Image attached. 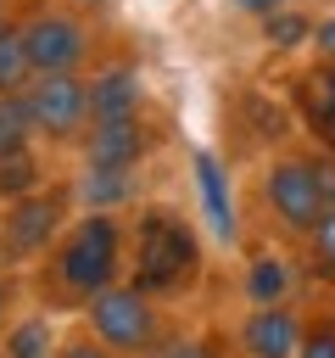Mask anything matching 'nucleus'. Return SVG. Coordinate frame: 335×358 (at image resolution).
<instances>
[{"label":"nucleus","mask_w":335,"mask_h":358,"mask_svg":"<svg viewBox=\"0 0 335 358\" xmlns=\"http://www.w3.org/2000/svg\"><path fill=\"white\" fill-rule=\"evenodd\" d=\"M117 280H128V213L78 207V218L34 263L28 291H34V302H45L56 313H84Z\"/></svg>","instance_id":"obj_1"},{"label":"nucleus","mask_w":335,"mask_h":358,"mask_svg":"<svg viewBox=\"0 0 335 358\" xmlns=\"http://www.w3.org/2000/svg\"><path fill=\"white\" fill-rule=\"evenodd\" d=\"M207 280V241L201 224L162 196H145L128 207V285L156 296L162 308H179Z\"/></svg>","instance_id":"obj_2"},{"label":"nucleus","mask_w":335,"mask_h":358,"mask_svg":"<svg viewBox=\"0 0 335 358\" xmlns=\"http://www.w3.org/2000/svg\"><path fill=\"white\" fill-rule=\"evenodd\" d=\"M73 218H78V185H73V173H56L50 185H39L28 196L0 201V263L34 274V263L56 246V235Z\"/></svg>","instance_id":"obj_3"},{"label":"nucleus","mask_w":335,"mask_h":358,"mask_svg":"<svg viewBox=\"0 0 335 358\" xmlns=\"http://www.w3.org/2000/svg\"><path fill=\"white\" fill-rule=\"evenodd\" d=\"M17 34L34 62V73H89L95 67V22L73 0H22L17 6Z\"/></svg>","instance_id":"obj_4"},{"label":"nucleus","mask_w":335,"mask_h":358,"mask_svg":"<svg viewBox=\"0 0 335 358\" xmlns=\"http://www.w3.org/2000/svg\"><path fill=\"white\" fill-rule=\"evenodd\" d=\"M257 201L274 218L279 235L307 241L318 229V218L329 213L324 201V173H318V151H274L257 173Z\"/></svg>","instance_id":"obj_5"},{"label":"nucleus","mask_w":335,"mask_h":358,"mask_svg":"<svg viewBox=\"0 0 335 358\" xmlns=\"http://www.w3.org/2000/svg\"><path fill=\"white\" fill-rule=\"evenodd\" d=\"M78 324H84L95 341H106L117 358H151L156 341L173 330V324H168V308H162L156 296H145L140 285H128V280H117L112 291H100V296L78 313Z\"/></svg>","instance_id":"obj_6"},{"label":"nucleus","mask_w":335,"mask_h":358,"mask_svg":"<svg viewBox=\"0 0 335 358\" xmlns=\"http://www.w3.org/2000/svg\"><path fill=\"white\" fill-rule=\"evenodd\" d=\"M22 106L34 117V134L39 145H78L95 123V106H89V73H34L28 90H22Z\"/></svg>","instance_id":"obj_7"},{"label":"nucleus","mask_w":335,"mask_h":358,"mask_svg":"<svg viewBox=\"0 0 335 358\" xmlns=\"http://www.w3.org/2000/svg\"><path fill=\"white\" fill-rule=\"evenodd\" d=\"M302 308L296 302H246V313L234 319V352L240 358H296L302 347Z\"/></svg>","instance_id":"obj_8"},{"label":"nucleus","mask_w":335,"mask_h":358,"mask_svg":"<svg viewBox=\"0 0 335 358\" xmlns=\"http://www.w3.org/2000/svg\"><path fill=\"white\" fill-rule=\"evenodd\" d=\"M145 151H151L145 117H95L89 134L78 140V162H95V168H128V173H140Z\"/></svg>","instance_id":"obj_9"},{"label":"nucleus","mask_w":335,"mask_h":358,"mask_svg":"<svg viewBox=\"0 0 335 358\" xmlns=\"http://www.w3.org/2000/svg\"><path fill=\"white\" fill-rule=\"evenodd\" d=\"M290 101H296V117L313 134V145L335 157V62H313L290 84Z\"/></svg>","instance_id":"obj_10"},{"label":"nucleus","mask_w":335,"mask_h":358,"mask_svg":"<svg viewBox=\"0 0 335 358\" xmlns=\"http://www.w3.org/2000/svg\"><path fill=\"white\" fill-rule=\"evenodd\" d=\"M89 106L95 117H140L145 106V78L134 62H95L89 67Z\"/></svg>","instance_id":"obj_11"},{"label":"nucleus","mask_w":335,"mask_h":358,"mask_svg":"<svg viewBox=\"0 0 335 358\" xmlns=\"http://www.w3.org/2000/svg\"><path fill=\"white\" fill-rule=\"evenodd\" d=\"M61 313L56 308H45V302H34L28 296V308L6 324V336H0V352L6 358H56L61 352Z\"/></svg>","instance_id":"obj_12"},{"label":"nucleus","mask_w":335,"mask_h":358,"mask_svg":"<svg viewBox=\"0 0 335 358\" xmlns=\"http://www.w3.org/2000/svg\"><path fill=\"white\" fill-rule=\"evenodd\" d=\"M73 185H78V207H95V213H128V207H134V173H128V168L78 162Z\"/></svg>","instance_id":"obj_13"},{"label":"nucleus","mask_w":335,"mask_h":358,"mask_svg":"<svg viewBox=\"0 0 335 358\" xmlns=\"http://www.w3.org/2000/svg\"><path fill=\"white\" fill-rule=\"evenodd\" d=\"M290 285H296V263L285 252H251L246 257V274H240V291L246 302H290Z\"/></svg>","instance_id":"obj_14"},{"label":"nucleus","mask_w":335,"mask_h":358,"mask_svg":"<svg viewBox=\"0 0 335 358\" xmlns=\"http://www.w3.org/2000/svg\"><path fill=\"white\" fill-rule=\"evenodd\" d=\"M195 190H201V201H207V218H212V229L223 235V241H234V207H229V173H223V162L212 157V151H195Z\"/></svg>","instance_id":"obj_15"},{"label":"nucleus","mask_w":335,"mask_h":358,"mask_svg":"<svg viewBox=\"0 0 335 358\" xmlns=\"http://www.w3.org/2000/svg\"><path fill=\"white\" fill-rule=\"evenodd\" d=\"M45 151L50 145H28V151H17V157L0 162V201H17V196H28V190H39V185L56 179L50 162H45Z\"/></svg>","instance_id":"obj_16"},{"label":"nucleus","mask_w":335,"mask_h":358,"mask_svg":"<svg viewBox=\"0 0 335 358\" xmlns=\"http://www.w3.org/2000/svg\"><path fill=\"white\" fill-rule=\"evenodd\" d=\"M28 145H39V134H34V117L22 106V90L0 95V162L17 157V151H28Z\"/></svg>","instance_id":"obj_17"},{"label":"nucleus","mask_w":335,"mask_h":358,"mask_svg":"<svg viewBox=\"0 0 335 358\" xmlns=\"http://www.w3.org/2000/svg\"><path fill=\"white\" fill-rule=\"evenodd\" d=\"M151 358H223V336H218V330H190V324H179V330H168V336L156 341Z\"/></svg>","instance_id":"obj_18"},{"label":"nucleus","mask_w":335,"mask_h":358,"mask_svg":"<svg viewBox=\"0 0 335 358\" xmlns=\"http://www.w3.org/2000/svg\"><path fill=\"white\" fill-rule=\"evenodd\" d=\"M262 39L274 50H296V45H313V17L302 6H285V11H268L262 17Z\"/></svg>","instance_id":"obj_19"},{"label":"nucleus","mask_w":335,"mask_h":358,"mask_svg":"<svg viewBox=\"0 0 335 358\" xmlns=\"http://www.w3.org/2000/svg\"><path fill=\"white\" fill-rule=\"evenodd\" d=\"M28 78H34V62H28V50H22V34H17V22L0 34V95H17V90H28Z\"/></svg>","instance_id":"obj_20"},{"label":"nucleus","mask_w":335,"mask_h":358,"mask_svg":"<svg viewBox=\"0 0 335 358\" xmlns=\"http://www.w3.org/2000/svg\"><path fill=\"white\" fill-rule=\"evenodd\" d=\"M302 246H307V274L324 280V285H335V207L318 218V229H313Z\"/></svg>","instance_id":"obj_21"},{"label":"nucleus","mask_w":335,"mask_h":358,"mask_svg":"<svg viewBox=\"0 0 335 358\" xmlns=\"http://www.w3.org/2000/svg\"><path fill=\"white\" fill-rule=\"evenodd\" d=\"M296 358H335V308H313L302 319V347Z\"/></svg>","instance_id":"obj_22"},{"label":"nucleus","mask_w":335,"mask_h":358,"mask_svg":"<svg viewBox=\"0 0 335 358\" xmlns=\"http://www.w3.org/2000/svg\"><path fill=\"white\" fill-rule=\"evenodd\" d=\"M28 296H34V291H28V274L0 263V336H6V324H11V319L28 308Z\"/></svg>","instance_id":"obj_23"},{"label":"nucleus","mask_w":335,"mask_h":358,"mask_svg":"<svg viewBox=\"0 0 335 358\" xmlns=\"http://www.w3.org/2000/svg\"><path fill=\"white\" fill-rule=\"evenodd\" d=\"M56 358H117L106 341H95L84 324H67V336H61V352Z\"/></svg>","instance_id":"obj_24"},{"label":"nucleus","mask_w":335,"mask_h":358,"mask_svg":"<svg viewBox=\"0 0 335 358\" xmlns=\"http://www.w3.org/2000/svg\"><path fill=\"white\" fill-rule=\"evenodd\" d=\"M313 56L318 62H335V11L313 22Z\"/></svg>","instance_id":"obj_25"},{"label":"nucleus","mask_w":335,"mask_h":358,"mask_svg":"<svg viewBox=\"0 0 335 358\" xmlns=\"http://www.w3.org/2000/svg\"><path fill=\"white\" fill-rule=\"evenodd\" d=\"M240 11H251V17H268V11H285V6H296V0H234Z\"/></svg>","instance_id":"obj_26"},{"label":"nucleus","mask_w":335,"mask_h":358,"mask_svg":"<svg viewBox=\"0 0 335 358\" xmlns=\"http://www.w3.org/2000/svg\"><path fill=\"white\" fill-rule=\"evenodd\" d=\"M318 173H324V201L335 207V157L329 151H318Z\"/></svg>","instance_id":"obj_27"},{"label":"nucleus","mask_w":335,"mask_h":358,"mask_svg":"<svg viewBox=\"0 0 335 358\" xmlns=\"http://www.w3.org/2000/svg\"><path fill=\"white\" fill-rule=\"evenodd\" d=\"M17 6H22V0H0V34L17 22Z\"/></svg>","instance_id":"obj_28"},{"label":"nucleus","mask_w":335,"mask_h":358,"mask_svg":"<svg viewBox=\"0 0 335 358\" xmlns=\"http://www.w3.org/2000/svg\"><path fill=\"white\" fill-rule=\"evenodd\" d=\"M73 6H100V0H73Z\"/></svg>","instance_id":"obj_29"},{"label":"nucleus","mask_w":335,"mask_h":358,"mask_svg":"<svg viewBox=\"0 0 335 358\" xmlns=\"http://www.w3.org/2000/svg\"><path fill=\"white\" fill-rule=\"evenodd\" d=\"M0 358H6V352H0Z\"/></svg>","instance_id":"obj_30"}]
</instances>
